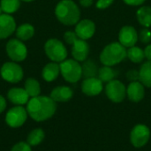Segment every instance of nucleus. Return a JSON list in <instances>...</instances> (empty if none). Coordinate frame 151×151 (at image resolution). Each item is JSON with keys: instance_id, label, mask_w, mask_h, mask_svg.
I'll list each match as a JSON object with an SVG mask.
<instances>
[{"instance_id": "33", "label": "nucleus", "mask_w": 151, "mask_h": 151, "mask_svg": "<svg viewBox=\"0 0 151 151\" xmlns=\"http://www.w3.org/2000/svg\"><path fill=\"white\" fill-rule=\"evenodd\" d=\"M123 1L129 5H141L146 0H123Z\"/></svg>"}, {"instance_id": "37", "label": "nucleus", "mask_w": 151, "mask_h": 151, "mask_svg": "<svg viewBox=\"0 0 151 151\" xmlns=\"http://www.w3.org/2000/svg\"><path fill=\"white\" fill-rule=\"evenodd\" d=\"M20 1H24V2H32L34 0H20Z\"/></svg>"}, {"instance_id": "14", "label": "nucleus", "mask_w": 151, "mask_h": 151, "mask_svg": "<svg viewBox=\"0 0 151 151\" xmlns=\"http://www.w3.org/2000/svg\"><path fill=\"white\" fill-rule=\"evenodd\" d=\"M16 30L15 19L7 13L0 15V39H5Z\"/></svg>"}, {"instance_id": "24", "label": "nucleus", "mask_w": 151, "mask_h": 151, "mask_svg": "<svg viewBox=\"0 0 151 151\" xmlns=\"http://www.w3.org/2000/svg\"><path fill=\"white\" fill-rule=\"evenodd\" d=\"M25 90L28 94L29 97H35L40 96L41 86L37 80L34 78H28L25 82Z\"/></svg>"}, {"instance_id": "9", "label": "nucleus", "mask_w": 151, "mask_h": 151, "mask_svg": "<svg viewBox=\"0 0 151 151\" xmlns=\"http://www.w3.org/2000/svg\"><path fill=\"white\" fill-rule=\"evenodd\" d=\"M27 111L25 108L20 105H16L7 111L5 116V122L9 127L17 128L23 126L27 119Z\"/></svg>"}, {"instance_id": "20", "label": "nucleus", "mask_w": 151, "mask_h": 151, "mask_svg": "<svg viewBox=\"0 0 151 151\" xmlns=\"http://www.w3.org/2000/svg\"><path fill=\"white\" fill-rule=\"evenodd\" d=\"M35 35V28L30 24H22L16 29V36L20 41H27Z\"/></svg>"}, {"instance_id": "5", "label": "nucleus", "mask_w": 151, "mask_h": 151, "mask_svg": "<svg viewBox=\"0 0 151 151\" xmlns=\"http://www.w3.org/2000/svg\"><path fill=\"white\" fill-rule=\"evenodd\" d=\"M59 67L63 78L70 83H75L79 81L82 76L81 65L75 59L64 60L60 63Z\"/></svg>"}, {"instance_id": "7", "label": "nucleus", "mask_w": 151, "mask_h": 151, "mask_svg": "<svg viewBox=\"0 0 151 151\" xmlns=\"http://www.w3.org/2000/svg\"><path fill=\"white\" fill-rule=\"evenodd\" d=\"M2 78L10 83H18L23 78V70L21 66L15 62L4 63L0 70Z\"/></svg>"}, {"instance_id": "21", "label": "nucleus", "mask_w": 151, "mask_h": 151, "mask_svg": "<svg viewBox=\"0 0 151 151\" xmlns=\"http://www.w3.org/2000/svg\"><path fill=\"white\" fill-rule=\"evenodd\" d=\"M140 79L139 81L146 87L151 88V60L145 62L140 71H139Z\"/></svg>"}, {"instance_id": "34", "label": "nucleus", "mask_w": 151, "mask_h": 151, "mask_svg": "<svg viewBox=\"0 0 151 151\" xmlns=\"http://www.w3.org/2000/svg\"><path fill=\"white\" fill-rule=\"evenodd\" d=\"M6 108V101L3 96L0 95V114L5 110Z\"/></svg>"}, {"instance_id": "11", "label": "nucleus", "mask_w": 151, "mask_h": 151, "mask_svg": "<svg viewBox=\"0 0 151 151\" xmlns=\"http://www.w3.org/2000/svg\"><path fill=\"white\" fill-rule=\"evenodd\" d=\"M105 92L108 98L114 103H121L127 96V88L125 85L118 80H112L108 82L105 88Z\"/></svg>"}, {"instance_id": "22", "label": "nucleus", "mask_w": 151, "mask_h": 151, "mask_svg": "<svg viewBox=\"0 0 151 151\" xmlns=\"http://www.w3.org/2000/svg\"><path fill=\"white\" fill-rule=\"evenodd\" d=\"M81 69H82V75L88 79V78H95L98 75V67L96 65V64L91 60V59H88L86 60L83 65H81Z\"/></svg>"}, {"instance_id": "3", "label": "nucleus", "mask_w": 151, "mask_h": 151, "mask_svg": "<svg viewBox=\"0 0 151 151\" xmlns=\"http://www.w3.org/2000/svg\"><path fill=\"white\" fill-rule=\"evenodd\" d=\"M127 58V50L120 42H112L107 45L100 55L101 62L107 66H112Z\"/></svg>"}, {"instance_id": "1", "label": "nucleus", "mask_w": 151, "mask_h": 151, "mask_svg": "<svg viewBox=\"0 0 151 151\" xmlns=\"http://www.w3.org/2000/svg\"><path fill=\"white\" fill-rule=\"evenodd\" d=\"M56 102L50 96H38L31 97L27 104V111L29 117L35 121H44L50 119L56 112Z\"/></svg>"}, {"instance_id": "4", "label": "nucleus", "mask_w": 151, "mask_h": 151, "mask_svg": "<svg viewBox=\"0 0 151 151\" xmlns=\"http://www.w3.org/2000/svg\"><path fill=\"white\" fill-rule=\"evenodd\" d=\"M65 41L68 44H72V55L76 61H85L89 53L88 43L77 36L75 32L67 31L64 35Z\"/></svg>"}, {"instance_id": "27", "label": "nucleus", "mask_w": 151, "mask_h": 151, "mask_svg": "<svg viewBox=\"0 0 151 151\" xmlns=\"http://www.w3.org/2000/svg\"><path fill=\"white\" fill-rule=\"evenodd\" d=\"M98 79L102 82H110L112 80H114V77L116 76V72L111 67L104 65V67L100 68L98 70Z\"/></svg>"}, {"instance_id": "2", "label": "nucleus", "mask_w": 151, "mask_h": 151, "mask_svg": "<svg viewBox=\"0 0 151 151\" xmlns=\"http://www.w3.org/2000/svg\"><path fill=\"white\" fill-rule=\"evenodd\" d=\"M55 14L58 19L66 26H73L77 24L81 17L79 7L72 0L60 1L56 6Z\"/></svg>"}, {"instance_id": "10", "label": "nucleus", "mask_w": 151, "mask_h": 151, "mask_svg": "<svg viewBox=\"0 0 151 151\" xmlns=\"http://www.w3.org/2000/svg\"><path fill=\"white\" fill-rule=\"evenodd\" d=\"M150 138V130L145 125H136L131 131L130 140L134 147L142 148L144 147Z\"/></svg>"}, {"instance_id": "8", "label": "nucleus", "mask_w": 151, "mask_h": 151, "mask_svg": "<svg viewBox=\"0 0 151 151\" xmlns=\"http://www.w3.org/2000/svg\"><path fill=\"white\" fill-rule=\"evenodd\" d=\"M6 53L13 62L23 61L27 55L26 45L19 39H12L6 44Z\"/></svg>"}, {"instance_id": "19", "label": "nucleus", "mask_w": 151, "mask_h": 151, "mask_svg": "<svg viewBox=\"0 0 151 151\" xmlns=\"http://www.w3.org/2000/svg\"><path fill=\"white\" fill-rule=\"evenodd\" d=\"M59 73H60L59 65H58L56 62H51V63L47 64L43 67L42 75L44 81L50 82V81H55L58 77Z\"/></svg>"}, {"instance_id": "32", "label": "nucleus", "mask_w": 151, "mask_h": 151, "mask_svg": "<svg viewBox=\"0 0 151 151\" xmlns=\"http://www.w3.org/2000/svg\"><path fill=\"white\" fill-rule=\"evenodd\" d=\"M113 3V0H98L96 3V7L98 9H106Z\"/></svg>"}, {"instance_id": "30", "label": "nucleus", "mask_w": 151, "mask_h": 151, "mask_svg": "<svg viewBox=\"0 0 151 151\" xmlns=\"http://www.w3.org/2000/svg\"><path fill=\"white\" fill-rule=\"evenodd\" d=\"M140 39L143 43H149L151 41V32L148 28H143L140 33Z\"/></svg>"}, {"instance_id": "29", "label": "nucleus", "mask_w": 151, "mask_h": 151, "mask_svg": "<svg viewBox=\"0 0 151 151\" xmlns=\"http://www.w3.org/2000/svg\"><path fill=\"white\" fill-rule=\"evenodd\" d=\"M11 151H32L31 146L25 142H20L16 143L12 148Z\"/></svg>"}, {"instance_id": "15", "label": "nucleus", "mask_w": 151, "mask_h": 151, "mask_svg": "<svg viewBox=\"0 0 151 151\" xmlns=\"http://www.w3.org/2000/svg\"><path fill=\"white\" fill-rule=\"evenodd\" d=\"M81 90L88 96H97L103 90V82L96 77L85 79L81 84Z\"/></svg>"}, {"instance_id": "36", "label": "nucleus", "mask_w": 151, "mask_h": 151, "mask_svg": "<svg viewBox=\"0 0 151 151\" xmlns=\"http://www.w3.org/2000/svg\"><path fill=\"white\" fill-rule=\"evenodd\" d=\"M144 54H145V58H147L149 60H151V44L148 45L145 50H144Z\"/></svg>"}, {"instance_id": "28", "label": "nucleus", "mask_w": 151, "mask_h": 151, "mask_svg": "<svg viewBox=\"0 0 151 151\" xmlns=\"http://www.w3.org/2000/svg\"><path fill=\"white\" fill-rule=\"evenodd\" d=\"M0 5L4 13L11 14L19 10L20 0H1Z\"/></svg>"}, {"instance_id": "31", "label": "nucleus", "mask_w": 151, "mask_h": 151, "mask_svg": "<svg viewBox=\"0 0 151 151\" xmlns=\"http://www.w3.org/2000/svg\"><path fill=\"white\" fill-rule=\"evenodd\" d=\"M127 77L129 81H138L140 79V75H139V72H137L136 70H131L129 72H127Z\"/></svg>"}, {"instance_id": "6", "label": "nucleus", "mask_w": 151, "mask_h": 151, "mask_svg": "<svg viewBox=\"0 0 151 151\" xmlns=\"http://www.w3.org/2000/svg\"><path fill=\"white\" fill-rule=\"evenodd\" d=\"M44 50L47 57L53 62H63L67 57V50L63 44L58 39H50L45 42Z\"/></svg>"}, {"instance_id": "35", "label": "nucleus", "mask_w": 151, "mask_h": 151, "mask_svg": "<svg viewBox=\"0 0 151 151\" xmlns=\"http://www.w3.org/2000/svg\"><path fill=\"white\" fill-rule=\"evenodd\" d=\"M79 2L83 7H89L93 4V0H79Z\"/></svg>"}, {"instance_id": "18", "label": "nucleus", "mask_w": 151, "mask_h": 151, "mask_svg": "<svg viewBox=\"0 0 151 151\" xmlns=\"http://www.w3.org/2000/svg\"><path fill=\"white\" fill-rule=\"evenodd\" d=\"M73 92L71 88L66 86L56 87L50 93V97L57 103H65L69 101L73 97Z\"/></svg>"}, {"instance_id": "13", "label": "nucleus", "mask_w": 151, "mask_h": 151, "mask_svg": "<svg viewBox=\"0 0 151 151\" xmlns=\"http://www.w3.org/2000/svg\"><path fill=\"white\" fill-rule=\"evenodd\" d=\"M96 31L95 23L90 19H82L79 21L75 27V34L82 40H88L91 38Z\"/></svg>"}, {"instance_id": "16", "label": "nucleus", "mask_w": 151, "mask_h": 151, "mask_svg": "<svg viewBox=\"0 0 151 151\" xmlns=\"http://www.w3.org/2000/svg\"><path fill=\"white\" fill-rule=\"evenodd\" d=\"M127 95L134 103L142 101L145 96L144 85L141 81H132L127 88Z\"/></svg>"}, {"instance_id": "12", "label": "nucleus", "mask_w": 151, "mask_h": 151, "mask_svg": "<svg viewBox=\"0 0 151 151\" xmlns=\"http://www.w3.org/2000/svg\"><path fill=\"white\" fill-rule=\"evenodd\" d=\"M119 42L124 47H133L135 45L138 40V35L134 27L131 26H125L123 27L119 35Z\"/></svg>"}, {"instance_id": "17", "label": "nucleus", "mask_w": 151, "mask_h": 151, "mask_svg": "<svg viewBox=\"0 0 151 151\" xmlns=\"http://www.w3.org/2000/svg\"><path fill=\"white\" fill-rule=\"evenodd\" d=\"M7 97L11 103L15 105H24L28 103L29 96L25 90V88H12L7 93Z\"/></svg>"}, {"instance_id": "25", "label": "nucleus", "mask_w": 151, "mask_h": 151, "mask_svg": "<svg viewBox=\"0 0 151 151\" xmlns=\"http://www.w3.org/2000/svg\"><path fill=\"white\" fill-rule=\"evenodd\" d=\"M45 137V134L42 128H35L32 130L29 134L27 137V142L32 147V146H37L39 145Z\"/></svg>"}, {"instance_id": "26", "label": "nucleus", "mask_w": 151, "mask_h": 151, "mask_svg": "<svg viewBox=\"0 0 151 151\" xmlns=\"http://www.w3.org/2000/svg\"><path fill=\"white\" fill-rule=\"evenodd\" d=\"M127 57L134 63H141L145 58L144 50L140 47H130L127 50Z\"/></svg>"}, {"instance_id": "38", "label": "nucleus", "mask_w": 151, "mask_h": 151, "mask_svg": "<svg viewBox=\"0 0 151 151\" xmlns=\"http://www.w3.org/2000/svg\"><path fill=\"white\" fill-rule=\"evenodd\" d=\"M2 12H3V10H2V8H1V5H0V15H1V14H3Z\"/></svg>"}, {"instance_id": "23", "label": "nucleus", "mask_w": 151, "mask_h": 151, "mask_svg": "<svg viewBox=\"0 0 151 151\" xmlns=\"http://www.w3.org/2000/svg\"><path fill=\"white\" fill-rule=\"evenodd\" d=\"M137 19L141 25L146 27H150L151 26V7L143 6L141 7L136 13Z\"/></svg>"}]
</instances>
